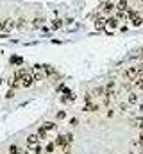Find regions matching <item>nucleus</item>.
Wrapping results in <instances>:
<instances>
[{
	"label": "nucleus",
	"instance_id": "obj_1",
	"mask_svg": "<svg viewBox=\"0 0 143 154\" xmlns=\"http://www.w3.org/2000/svg\"><path fill=\"white\" fill-rule=\"evenodd\" d=\"M14 77H16V81H18L23 88H29V86H32V82H34V75H32L31 72L23 70V68H20V70L14 74Z\"/></svg>",
	"mask_w": 143,
	"mask_h": 154
},
{
	"label": "nucleus",
	"instance_id": "obj_2",
	"mask_svg": "<svg viewBox=\"0 0 143 154\" xmlns=\"http://www.w3.org/2000/svg\"><path fill=\"white\" fill-rule=\"evenodd\" d=\"M140 74H141V66H131V68H127L123 72L125 79H129V81H136L140 77Z\"/></svg>",
	"mask_w": 143,
	"mask_h": 154
},
{
	"label": "nucleus",
	"instance_id": "obj_3",
	"mask_svg": "<svg viewBox=\"0 0 143 154\" xmlns=\"http://www.w3.org/2000/svg\"><path fill=\"white\" fill-rule=\"evenodd\" d=\"M70 143H72V134H59V136H57V140H56V145H57V147H61L63 151H65Z\"/></svg>",
	"mask_w": 143,
	"mask_h": 154
},
{
	"label": "nucleus",
	"instance_id": "obj_4",
	"mask_svg": "<svg viewBox=\"0 0 143 154\" xmlns=\"http://www.w3.org/2000/svg\"><path fill=\"white\" fill-rule=\"evenodd\" d=\"M54 129H56V124H52V122H47L45 125H41V127H39V131H38V136H39V138H45V136H47L50 131H54Z\"/></svg>",
	"mask_w": 143,
	"mask_h": 154
},
{
	"label": "nucleus",
	"instance_id": "obj_5",
	"mask_svg": "<svg viewBox=\"0 0 143 154\" xmlns=\"http://www.w3.org/2000/svg\"><path fill=\"white\" fill-rule=\"evenodd\" d=\"M131 23H132L134 27H140V25H141V23H143V16H141V11H140V13H136V14H134V16L131 18Z\"/></svg>",
	"mask_w": 143,
	"mask_h": 154
},
{
	"label": "nucleus",
	"instance_id": "obj_6",
	"mask_svg": "<svg viewBox=\"0 0 143 154\" xmlns=\"http://www.w3.org/2000/svg\"><path fill=\"white\" fill-rule=\"evenodd\" d=\"M11 29H14V22L13 20H5V22L0 23V31H11Z\"/></svg>",
	"mask_w": 143,
	"mask_h": 154
},
{
	"label": "nucleus",
	"instance_id": "obj_7",
	"mask_svg": "<svg viewBox=\"0 0 143 154\" xmlns=\"http://www.w3.org/2000/svg\"><path fill=\"white\" fill-rule=\"evenodd\" d=\"M38 142H39V136H38V134H31V136L27 138V145H29L31 149H32L34 145H38Z\"/></svg>",
	"mask_w": 143,
	"mask_h": 154
},
{
	"label": "nucleus",
	"instance_id": "obj_8",
	"mask_svg": "<svg viewBox=\"0 0 143 154\" xmlns=\"http://www.w3.org/2000/svg\"><path fill=\"white\" fill-rule=\"evenodd\" d=\"M114 9H118V11H127V9H129V2H127V0H120V2L114 5Z\"/></svg>",
	"mask_w": 143,
	"mask_h": 154
},
{
	"label": "nucleus",
	"instance_id": "obj_9",
	"mask_svg": "<svg viewBox=\"0 0 143 154\" xmlns=\"http://www.w3.org/2000/svg\"><path fill=\"white\" fill-rule=\"evenodd\" d=\"M102 11H104V13H111V11H114V4H113V2H106V4H102Z\"/></svg>",
	"mask_w": 143,
	"mask_h": 154
},
{
	"label": "nucleus",
	"instance_id": "obj_10",
	"mask_svg": "<svg viewBox=\"0 0 143 154\" xmlns=\"http://www.w3.org/2000/svg\"><path fill=\"white\" fill-rule=\"evenodd\" d=\"M106 25H107V27H111V29L118 27V18H107V20H106Z\"/></svg>",
	"mask_w": 143,
	"mask_h": 154
},
{
	"label": "nucleus",
	"instance_id": "obj_11",
	"mask_svg": "<svg viewBox=\"0 0 143 154\" xmlns=\"http://www.w3.org/2000/svg\"><path fill=\"white\" fill-rule=\"evenodd\" d=\"M138 99H140V95H138V93H131V95H129V102H131V104H136V102H138Z\"/></svg>",
	"mask_w": 143,
	"mask_h": 154
},
{
	"label": "nucleus",
	"instance_id": "obj_12",
	"mask_svg": "<svg viewBox=\"0 0 143 154\" xmlns=\"http://www.w3.org/2000/svg\"><path fill=\"white\" fill-rule=\"evenodd\" d=\"M104 25H106V20H104V18H99V20H97V23H95V27H97V29H102Z\"/></svg>",
	"mask_w": 143,
	"mask_h": 154
},
{
	"label": "nucleus",
	"instance_id": "obj_13",
	"mask_svg": "<svg viewBox=\"0 0 143 154\" xmlns=\"http://www.w3.org/2000/svg\"><path fill=\"white\" fill-rule=\"evenodd\" d=\"M59 27H61V22H59V20L52 22V29H59Z\"/></svg>",
	"mask_w": 143,
	"mask_h": 154
},
{
	"label": "nucleus",
	"instance_id": "obj_14",
	"mask_svg": "<svg viewBox=\"0 0 143 154\" xmlns=\"http://www.w3.org/2000/svg\"><path fill=\"white\" fill-rule=\"evenodd\" d=\"M140 111H143V104H141V106H140Z\"/></svg>",
	"mask_w": 143,
	"mask_h": 154
},
{
	"label": "nucleus",
	"instance_id": "obj_15",
	"mask_svg": "<svg viewBox=\"0 0 143 154\" xmlns=\"http://www.w3.org/2000/svg\"><path fill=\"white\" fill-rule=\"evenodd\" d=\"M141 16H143V11H141Z\"/></svg>",
	"mask_w": 143,
	"mask_h": 154
},
{
	"label": "nucleus",
	"instance_id": "obj_16",
	"mask_svg": "<svg viewBox=\"0 0 143 154\" xmlns=\"http://www.w3.org/2000/svg\"><path fill=\"white\" fill-rule=\"evenodd\" d=\"M141 2H143V0H141Z\"/></svg>",
	"mask_w": 143,
	"mask_h": 154
}]
</instances>
